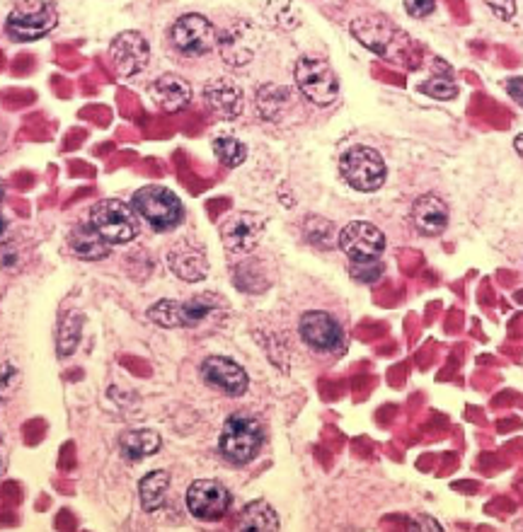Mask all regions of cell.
Listing matches in <instances>:
<instances>
[{
	"instance_id": "f1b7e54d",
	"label": "cell",
	"mask_w": 523,
	"mask_h": 532,
	"mask_svg": "<svg viewBox=\"0 0 523 532\" xmlns=\"http://www.w3.org/2000/svg\"><path fill=\"white\" fill-rule=\"evenodd\" d=\"M419 92L434 97V100H453L458 95V85L451 78L439 75V78H429L427 83L419 85Z\"/></svg>"
},
{
	"instance_id": "4316f807",
	"label": "cell",
	"mask_w": 523,
	"mask_h": 532,
	"mask_svg": "<svg viewBox=\"0 0 523 532\" xmlns=\"http://www.w3.org/2000/svg\"><path fill=\"white\" fill-rule=\"evenodd\" d=\"M214 153L216 158L221 160L226 167H238L245 163L247 158V148L243 141H238V138L233 136H221L214 141Z\"/></svg>"
},
{
	"instance_id": "e0dca14e",
	"label": "cell",
	"mask_w": 523,
	"mask_h": 532,
	"mask_svg": "<svg viewBox=\"0 0 523 532\" xmlns=\"http://www.w3.org/2000/svg\"><path fill=\"white\" fill-rule=\"evenodd\" d=\"M204 100L221 119H238L243 114V90L231 78H216L204 88Z\"/></svg>"
},
{
	"instance_id": "f35d334b",
	"label": "cell",
	"mask_w": 523,
	"mask_h": 532,
	"mask_svg": "<svg viewBox=\"0 0 523 532\" xmlns=\"http://www.w3.org/2000/svg\"><path fill=\"white\" fill-rule=\"evenodd\" d=\"M3 499H10L13 503H15V501H20V499H22V491H20V487H17L15 482H10L8 487L3 489Z\"/></svg>"
},
{
	"instance_id": "6da1fadb",
	"label": "cell",
	"mask_w": 523,
	"mask_h": 532,
	"mask_svg": "<svg viewBox=\"0 0 523 532\" xmlns=\"http://www.w3.org/2000/svg\"><path fill=\"white\" fill-rule=\"evenodd\" d=\"M264 443L262 424L255 416L233 414L223 424L221 438H218V450L233 465H247L260 455Z\"/></svg>"
},
{
	"instance_id": "44dd1931",
	"label": "cell",
	"mask_w": 523,
	"mask_h": 532,
	"mask_svg": "<svg viewBox=\"0 0 523 532\" xmlns=\"http://www.w3.org/2000/svg\"><path fill=\"white\" fill-rule=\"evenodd\" d=\"M291 104V90L284 85H262L257 90V112L262 119L267 121H279L284 117L286 107Z\"/></svg>"
},
{
	"instance_id": "8992f818",
	"label": "cell",
	"mask_w": 523,
	"mask_h": 532,
	"mask_svg": "<svg viewBox=\"0 0 523 532\" xmlns=\"http://www.w3.org/2000/svg\"><path fill=\"white\" fill-rule=\"evenodd\" d=\"M56 22H59V15H56L54 5L32 3L15 8L8 15L5 30H8L10 39H15V42H34V39L47 37L56 27Z\"/></svg>"
},
{
	"instance_id": "2e32d148",
	"label": "cell",
	"mask_w": 523,
	"mask_h": 532,
	"mask_svg": "<svg viewBox=\"0 0 523 532\" xmlns=\"http://www.w3.org/2000/svg\"><path fill=\"white\" fill-rule=\"evenodd\" d=\"M352 34L359 39L361 44L369 46L376 54L388 56L395 54V44L398 39H393L395 34H400L398 27L390 25L383 17H359V20L352 22Z\"/></svg>"
},
{
	"instance_id": "4dcf8cb0",
	"label": "cell",
	"mask_w": 523,
	"mask_h": 532,
	"mask_svg": "<svg viewBox=\"0 0 523 532\" xmlns=\"http://www.w3.org/2000/svg\"><path fill=\"white\" fill-rule=\"evenodd\" d=\"M332 235H335V228H332L330 221H323V218H320V230H313L310 225H306V237L318 247H330Z\"/></svg>"
},
{
	"instance_id": "74e56055",
	"label": "cell",
	"mask_w": 523,
	"mask_h": 532,
	"mask_svg": "<svg viewBox=\"0 0 523 532\" xmlns=\"http://www.w3.org/2000/svg\"><path fill=\"white\" fill-rule=\"evenodd\" d=\"M122 363L126 368L131 370V373H136V375H146V370H141V368H146V363H141L139 358H129V356H122Z\"/></svg>"
},
{
	"instance_id": "7a4b0ae2",
	"label": "cell",
	"mask_w": 523,
	"mask_h": 532,
	"mask_svg": "<svg viewBox=\"0 0 523 532\" xmlns=\"http://www.w3.org/2000/svg\"><path fill=\"white\" fill-rule=\"evenodd\" d=\"M131 208L158 233L175 230L185 218V206L165 187H143L131 199Z\"/></svg>"
},
{
	"instance_id": "ac0fdd59",
	"label": "cell",
	"mask_w": 523,
	"mask_h": 532,
	"mask_svg": "<svg viewBox=\"0 0 523 532\" xmlns=\"http://www.w3.org/2000/svg\"><path fill=\"white\" fill-rule=\"evenodd\" d=\"M448 204L436 194H422L412 204V223L422 235L436 237L448 228Z\"/></svg>"
},
{
	"instance_id": "d590c367",
	"label": "cell",
	"mask_w": 523,
	"mask_h": 532,
	"mask_svg": "<svg viewBox=\"0 0 523 532\" xmlns=\"http://www.w3.org/2000/svg\"><path fill=\"white\" fill-rule=\"evenodd\" d=\"M504 90L509 92L511 100L523 107V78H509L507 83H504Z\"/></svg>"
},
{
	"instance_id": "7c38bea8",
	"label": "cell",
	"mask_w": 523,
	"mask_h": 532,
	"mask_svg": "<svg viewBox=\"0 0 523 532\" xmlns=\"http://www.w3.org/2000/svg\"><path fill=\"white\" fill-rule=\"evenodd\" d=\"M201 375L211 387L221 390L223 395L228 397H240L247 392V380L245 368L240 363L231 361L226 356H209L204 363H201Z\"/></svg>"
},
{
	"instance_id": "836d02e7",
	"label": "cell",
	"mask_w": 523,
	"mask_h": 532,
	"mask_svg": "<svg viewBox=\"0 0 523 532\" xmlns=\"http://www.w3.org/2000/svg\"><path fill=\"white\" fill-rule=\"evenodd\" d=\"M59 470L61 472H73V470H76V445H73L71 441L63 445L61 458H59Z\"/></svg>"
},
{
	"instance_id": "30bf717a",
	"label": "cell",
	"mask_w": 523,
	"mask_h": 532,
	"mask_svg": "<svg viewBox=\"0 0 523 532\" xmlns=\"http://www.w3.org/2000/svg\"><path fill=\"white\" fill-rule=\"evenodd\" d=\"M298 329H301V337L313 351L318 354H332V351H339L344 344V332L339 327V322L330 312L323 310H310L301 317L298 322Z\"/></svg>"
},
{
	"instance_id": "d4e9b609",
	"label": "cell",
	"mask_w": 523,
	"mask_h": 532,
	"mask_svg": "<svg viewBox=\"0 0 523 532\" xmlns=\"http://www.w3.org/2000/svg\"><path fill=\"white\" fill-rule=\"evenodd\" d=\"M80 334H83V315L78 310H71L63 317L61 329H59V356H71L76 351Z\"/></svg>"
},
{
	"instance_id": "52a82bcc",
	"label": "cell",
	"mask_w": 523,
	"mask_h": 532,
	"mask_svg": "<svg viewBox=\"0 0 523 532\" xmlns=\"http://www.w3.org/2000/svg\"><path fill=\"white\" fill-rule=\"evenodd\" d=\"M170 39L185 56H206L218 46L216 27L204 15H182L172 25Z\"/></svg>"
},
{
	"instance_id": "ba28073f",
	"label": "cell",
	"mask_w": 523,
	"mask_h": 532,
	"mask_svg": "<svg viewBox=\"0 0 523 532\" xmlns=\"http://www.w3.org/2000/svg\"><path fill=\"white\" fill-rule=\"evenodd\" d=\"M339 247L352 262H378L385 250V235L373 223L354 221L339 233Z\"/></svg>"
},
{
	"instance_id": "5bb4252c",
	"label": "cell",
	"mask_w": 523,
	"mask_h": 532,
	"mask_svg": "<svg viewBox=\"0 0 523 532\" xmlns=\"http://www.w3.org/2000/svg\"><path fill=\"white\" fill-rule=\"evenodd\" d=\"M264 218L257 216V213H235V216L228 218L221 228V237L226 250L247 254L257 247V242L262 240L264 233Z\"/></svg>"
},
{
	"instance_id": "ab89813d",
	"label": "cell",
	"mask_w": 523,
	"mask_h": 532,
	"mask_svg": "<svg viewBox=\"0 0 523 532\" xmlns=\"http://www.w3.org/2000/svg\"><path fill=\"white\" fill-rule=\"evenodd\" d=\"M514 148H516V153H519L523 158V133H519V136L514 138Z\"/></svg>"
},
{
	"instance_id": "d6a6232c",
	"label": "cell",
	"mask_w": 523,
	"mask_h": 532,
	"mask_svg": "<svg viewBox=\"0 0 523 532\" xmlns=\"http://www.w3.org/2000/svg\"><path fill=\"white\" fill-rule=\"evenodd\" d=\"M434 8H436L434 0H405V10L410 13V17H415V20L429 17L434 13Z\"/></svg>"
},
{
	"instance_id": "9c48e42d",
	"label": "cell",
	"mask_w": 523,
	"mask_h": 532,
	"mask_svg": "<svg viewBox=\"0 0 523 532\" xmlns=\"http://www.w3.org/2000/svg\"><path fill=\"white\" fill-rule=\"evenodd\" d=\"M187 508L199 520H221L231 508V491L216 479H197L187 489Z\"/></svg>"
},
{
	"instance_id": "d6986e66",
	"label": "cell",
	"mask_w": 523,
	"mask_h": 532,
	"mask_svg": "<svg viewBox=\"0 0 523 532\" xmlns=\"http://www.w3.org/2000/svg\"><path fill=\"white\" fill-rule=\"evenodd\" d=\"M151 97L163 112H180L192 102V85L175 73L160 75L151 85Z\"/></svg>"
},
{
	"instance_id": "b9f144b4",
	"label": "cell",
	"mask_w": 523,
	"mask_h": 532,
	"mask_svg": "<svg viewBox=\"0 0 523 532\" xmlns=\"http://www.w3.org/2000/svg\"><path fill=\"white\" fill-rule=\"evenodd\" d=\"M3 189H5L3 187V179H0V199H3Z\"/></svg>"
},
{
	"instance_id": "e575fe53",
	"label": "cell",
	"mask_w": 523,
	"mask_h": 532,
	"mask_svg": "<svg viewBox=\"0 0 523 532\" xmlns=\"http://www.w3.org/2000/svg\"><path fill=\"white\" fill-rule=\"evenodd\" d=\"M44 433H47V426H44V421H42V419L30 421V424H27V429H25L27 443H30V445H37V443L44 438Z\"/></svg>"
},
{
	"instance_id": "f546056e",
	"label": "cell",
	"mask_w": 523,
	"mask_h": 532,
	"mask_svg": "<svg viewBox=\"0 0 523 532\" xmlns=\"http://www.w3.org/2000/svg\"><path fill=\"white\" fill-rule=\"evenodd\" d=\"M383 266L378 262H352V276L361 283H373L381 279Z\"/></svg>"
},
{
	"instance_id": "83f0119b",
	"label": "cell",
	"mask_w": 523,
	"mask_h": 532,
	"mask_svg": "<svg viewBox=\"0 0 523 532\" xmlns=\"http://www.w3.org/2000/svg\"><path fill=\"white\" fill-rule=\"evenodd\" d=\"M148 317H151L155 325L165 329L185 327V320H182V303H177V300H160V303H155L153 308L148 310Z\"/></svg>"
},
{
	"instance_id": "484cf974",
	"label": "cell",
	"mask_w": 523,
	"mask_h": 532,
	"mask_svg": "<svg viewBox=\"0 0 523 532\" xmlns=\"http://www.w3.org/2000/svg\"><path fill=\"white\" fill-rule=\"evenodd\" d=\"M216 310L218 308H216L214 298L197 296V298L187 300V303H182V320H185V327H199V325H204V322L209 320Z\"/></svg>"
},
{
	"instance_id": "277c9868",
	"label": "cell",
	"mask_w": 523,
	"mask_h": 532,
	"mask_svg": "<svg viewBox=\"0 0 523 532\" xmlns=\"http://www.w3.org/2000/svg\"><path fill=\"white\" fill-rule=\"evenodd\" d=\"M344 182L356 192H376L385 182V163L381 153L366 146L349 148L339 160Z\"/></svg>"
},
{
	"instance_id": "4fadbf2b",
	"label": "cell",
	"mask_w": 523,
	"mask_h": 532,
	"mask_svg": "<svg viewBox=\"0 0 523 532\" xmlns=\"http://www.w3.org/2000/svg\"><path fill=\"white\" fill-rule=\"evenodd\" d=\"M257 46H260V34L247 22H238L231 30L218 34V51H221V59L228 66H247L255 59Z\"/></svg>"
},
{
	"instance_id": "603a6c76",
	"label": "cell",
	"mask_w": 523,
	"mask_h": 532,
	"mask_svg": "<svg viewBox=\"0 0 523 532\" xmlns=\"http://www.w3.org/2000/svg\"><path fill=\"white\" fill-rule=\"evenodd\" d=\"M240 530H257V532H274L279 530V516L274 508L264 501L247 503L240 513Z\"/></svg>"
},
{
	"instance_id": "1f68e13d",
	"label": "cell",
	"mask_w": 523,
	"mask_h": 532,
	"mask_svg": "<svg viewBox=\"0 0 523 532\" xmlns=\"http://www.w3.org/2000/svg\"><path fill=\"white\" fill-rule=\"evenodd\" d=\"M499 20H511L516 15V0H482Z\"/></svg>"
},
{
	"instance_id": "3957f363",
	"label": "cell",
	"mask_w": 523,
	"mask_h": 532,
	"mask_svg": "<svg viewBox=\"0 0 523 532\" xmlns=\"http://www.w3.org/2000/svg\"><path fill=\"white\" fill-rule=\"evenodd\" d=\"M293 75H296V85L303 92V97L318 104V107H327L339 97V80L325 59L303 56L296 61Z\"/></svg>"
},
{
	"instance_id": "8fae6325",
	"label": "cell",
	"mask_w": 523,
	"mask_h": 532,
	"mask_svg": "<svg viewBox=\"0 0 523 532\" xmlns=\"http://www.w3.org/2000/svg\"><path fill=\"white\" fill-rule=\"evenodd\" d=\"M148 59H151V49H148V42L141 32H122L112 39L109 61L122 78L141 73L148 66Z\"/></svg>"
},
{
	"instance_id": "8d00e7d4",
	"label": "cell",
	"mask_w": 523,
	"mask_h": 532,
	"mask_svg": "<svg viewBox=\"0 0 523 532\" xmlns=\"http://www.w3.org/2000/svg\"><path fill=\"white\" fill-rule=\"evenodd\" d=\"M56 528H59V530H73V528H76V518H73L68 511H61L59 518H56Z\"/></svg>"
},
{
	"instance_id": "5b68a950",
	"label": "cell",
	"mask_w": 523,
	"mask_h": 532,
	"mask_svg": "<svg viewBox=\"0 0 523 532\" xmlns=\"http://www.w3.org/2000/svg\"><path fill=\"white\" fill-rule=\"evenodd\" d=\"M90 223L95 225L109 245H126L139 235V218L134 208H129L124 201L105 199L93 206L90 211Z\"/></svg>"
},
{
	"instance_id": "ffe728a7",
	"label": "cell",
	"mask_w": 523,
	"mask_h": 532,
	"mask_svg": "<svg viewBox=\"0 0 523 532\" xmlns=\"http://www.w3.org/2000/svg\"><path fill=\"white\" fill-rule=\"evenodd\" d=\"M68 247L78 259H85V262H97V259H105L109 254V242L97 233L93 223L73 225L71 233H68Z\"/></svg>"
},
{
	"instance_id": "60d3db41",
	"label": "cell",
	"mask_w": 523,
	"mask_h": 532,
	"mask_svg": "<svg viewBox=\"0 0 523 532\" xmlns=\"http://www.w3.org/2000/svg\"><path fill=\"white\" fill-rule=\"evenodd\" d=\"M5 230V221H3V216H0V233H3Z\"/></svg>"
},
{
	"instance_id": "7402d4cb",
	"label": "cell",
	"mask_w": 523,
	"mask_h": 532,
	"mask_svg": "<svg viewBox=\"0 0 523 532\" xmlns=\"http://www.w3.org/2000/svg\"><path fill=\"white\" fill-rule=\"evenodd\" d=\"M160 450V436L151 429H141V431H129L124 433L122 438V453L126 460L136 462L143 458H151Z\"/></svg>"
},
{
	"instance_id": "cb8c5ba5",
	"label": "cell",
	"mask_w": 523,
	"mask_h": 532,
	"mask_svg": "<svg viewBox=\"0 0 523 532\" xmlns=\"http://www.w3.org/2000/svg\"><path fill=\"white\" fill-rule=\"evenodd\" d=\"M170 489V474L165 470H155L141 479V503L146 511H158L165 503V494Z\"/></svg>"
},
{
	"instance_id": "9a60e30c",
	"label": "cell",
	"mask_w": 523,
	"mask_h": 532,
	"mask_svg": "<svg viewBox=\"0 0 523 532\" xmlns=\"http://www.w3.org/2000/svg\"><path fill=\"white\" fill-rule=\"evenodd\" d=\"M168 266L177 279L187 283H197L209 274V259H206L204 250L189 240H180L170 247Z\"/></svg>"
}]
</instances>
